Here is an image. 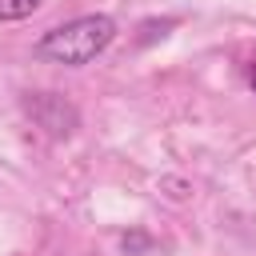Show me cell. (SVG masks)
Segmentation results:
<instances>
[{
	"label": "cell",
	"instance_id": "obj_1",
	"mask_svg": "<svg viewBox=\"0 0 256 256\" xmlns=\"http://www.w3.org/2000/svg\"><path fill=\"white\" fill-rule=\"evenodd\" d=\"M112 40H116V20L104 16V12H88V16H76V20L60 24V28H48L36 40V56L48 60V64L80 68V64L96 60Z\"/></svg>",
	"mask_w": 256,
	"mask_h": 256
},
{
	"label": "cell",
	"instance_id": "obj_2",
	"mask_svg": "<svg viewBox=\"0 0 256 256\" xmlns=\"http://www.w3.org/2000/svg\"><path fill=\"white\" fill-rule=\"evenodd\" d=\"M24 112L32 116L36 128H44L52 140H64L80 128V112L72 100H64L60 92H28L24 96Z\"/></svg>",
	"mask_w": 256,
	"mask_h": 256
},
{
	"label": "cell",
	"instance_id": "obj_3",
	"mask_svg": "<svg viewBox=\"0 0 256 256\" xmlns=\"http://www.w3.org/2000/svg\"><path fill=\"white\" fill-rule=\"evenodd\" d=\"M120 248H124L128 256H144V252L156 248V240H152V232H144V228H128V232L120 236Z\"/></svg>",
	"mask_w": 256,
	"mask_h": 256
},
{
	"label": "cell",
	"instance_id": "obj_4",
	"mask_svg": "<svg viewBox=\"0 0 256 256\" xmlns=\"http://www.w3.org/2000/svg\"><path fill=\"white\" fill-rule=\"evenodd\" d=\"M36 8H40V0H0V20H4V24H12V20H28Z\"/></svg>",
	"mask_w": 256,
	"mask_h": 256
},
{
	"label": "cell",
	"instance_id": "obj_5",
	"mask_svg": "<svg viewBox=\"0 0 256 256\" xmlns=\"http://www.w3.org/2000/svg\"><path fill=\"white\" fill-rule=\"evenodd\" d=\"M172 24H176L172 16H168V20H148V24L140 28V36H136V44H140V48H144V44H152V40H156V36H164V32H168Z\"/></svg>",
	"mask_w": 256,
	"mask_h": 256
},
{
	"label": "cell",
	"instance_id": "obj_6",
	"mask_svg": "<svg viewBox=\"0 0 256 256\" xmlns=\"http://www.w3.org/2000/svg\"><path fill=\"white\" fill-rule=\"evenodd\" d=\"M248 84H252V92H256V68H252V80H248Z\"/></svg>",
	"mask_w": 256,
	"mask_h": 256
}]
</instances>
